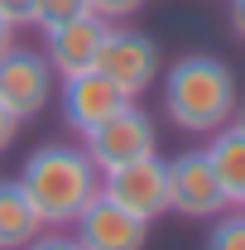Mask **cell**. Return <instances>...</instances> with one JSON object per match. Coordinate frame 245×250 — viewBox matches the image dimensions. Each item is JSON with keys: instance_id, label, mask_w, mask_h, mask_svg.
Masks as SVG:
<instances>
[{"instance_id": "cell-21", "label": "cell", "mask_w": 245, "mask_h": 250, "mask_svg": "<svg viewBox=\"0 0 245 250\" xmlns=\"http://www.w3.org/2000/svg\"><path fill=\"white\" fill-rule=\"evenodd\" d=\"M231 125H236V130H241V135H245V96H241V101H236V116H231Z\"/></svg>"}, {"instance_id": "cell-15", "label": "cell", "mask_w": 245, "mask_h": 250, "mask_svg": "<svg viewBox=\"0 0 245 250\" xmlns=\"http://www.w3.org/2000/svg\"><path fill=\"white\" fill-rule=\"evenodd\" d=\"M87 10L106 24H125V20H135L144 10V0H87Z\"/></svg>"}, {"instance_id": "cell-6", "label": "cell", "mask_w": 245, "mask_h": 250, "mask_svg": "<svg viewBox=\"0 0 245 250\" xmlns=\"http://www.w3.org/2000/svg\"><path fill=\"white\" fill-rule=\"evenodd\" d=\"M53 92H58V72L48 67L43 53L15 43V48L0 58V101H5L20 121L43 116V106L53 101Z\"/></svg>"}, {"instance_id": "cell-5", "label": "cell", "mask_w": 245, "mask_h": 250, "mask_svg": "<svg viewBox=\"0 0 245 250\" xmlns=\"http://www.w3.org/2000/svg\"><path fill=\"white\" fill-rule=\"evenodd\" d=\"M168 164V212L178 217H221L231 202H226V188L216 183L207 149H178Z\"/></svg>"}, {"instance_id": "cell-4", "label": "cell", "mask_w": 245, "mask_h": 250, "mask_svg": "<svg viewBox=\"0 0 245 250\" xmlns=\"http://www.w3.org/2000/svg\"><path fill=\"white\" fill-rule=\"evenodd\" d=\"M82 149H87L92 164L106 173V168H121V164L159 154V125H154V116L140 101H125L121 111H111L96 130L82 135Z\"/></svg>"}, {"instance_id": "cell-9", "label": "cell", "mask_w": 245, "mask_h": 250, "mask_svg": "<svg viewBox=\"0 0 245 250\" xmlns=\"http://www.w3.org/2000/svg\"><path fill=\"white\" fill-rule=\"evenodd\" d=\"M106 20L96 15H77L58 29L43 34V58L58 77H77V72H92L96 67V53H101V39H106Z\"/></svg>"}, {"instance_id": "cell-19", "label": "cell", "mask_w": 245, "mask_h": 250, "mask_svg": "<svg viewBox=\"0 0 245 250\" xmlns=\"http://www.w3.org/2000/svg\"><path fill=\"white\" fill-rule=\"evenodd\" d=\"M226 24H231V34L245 43V0H226Z\"/></svg>"}, {"instance_id": "cell-7", "label": "cell", "mask_w": 245, "mask_h": 250, "mask_svg": "<svg viewBox=\"0 0 245 250\" xmlns=\"http://www.w3.org/2000/svg\"><path fill=\"white\" fill-rule=\"evenodd\" d=\"M149 226L154 221L135 217L121 202H111L106 192H96L72 217V236L82 241V250H144L149 246Z\"/></svg>"}, {"instance_id": "cell-10", "label": "cell", "mask_w": 245, "mask_h": 250, "mask_svg": "<svg viewBox=\"0 0 245 250\" xmlns=\"http://www.w3.org/2000/svg\"><path fill=\"white\" fill-rule=\"evenodd\" d=\"M58 101H62V125H67L72 135L96 130L111 111L125 106V96L111 87V77H101L96 67H92V72H77V77H62Z\"/></svg>"}, {"instance_id": "cell-14", "label": "cell", "mask_w": 245, "mask_h": 250, "mask_svg": "<svg viewBox=\"0 0 245 250\" xmlns=\"http://www.w3.org/2000/svg\"><path fill=\"white\" fill-rule=\"evenodd\" d=\"M77 15H92L87 10V0H39L34 5V29H58V24H67V20H77Z\"/></svg>"}, {"instance_id": "cell-16", "label": "cell", "mask_w": 245, "mask_h": 250, "mask_svg": "<svg viewBox=\"0 0 245 250\" xmlns=\"http://www.w3.org/2000/svg\"><path fill=\"white\" fill-rule=\"evenodd\" d=\"M24 250H82V241H77L67 226H43V231H39Z\"/></svg>"}, {"instance_id": "cell-12", "label": "cell", "mask_w": 245, "mask_h": 250, "mask_svg": "<svg viewBox=\"0 0 245 250\" xmlns=\"http://www.w3.org/2000/svg\"><path fill=\"white\" fill-rule=\"evenodd\" d=\"M43 231V217L34 212L20 178H0V250H24Z\"/></svg>"}, {"instance_id": "cell-20", "label": "cell", "mask_w": 245, "mask_h": 250, "mask_svg": "<svg viewBox=\"0 0 245 250\" xmlns=\"http://www.w3.org/2000/svg\"><path fill=\"white\" fill-rule=\"evenodd\" d=\"M15 24H10V20H5V15H0V58H5V53H10V48H15Z\"/></svg>"}, {"instance_id": "cell-3", "label": "cell", "mask_w": 245, "mask_h": 250, "mask_svg": "<svg viewBox=\"0 0 245 250\" xmlns=\"http://www.w3.org/2000/svg\"><path fill=\"white\" fill-rule=\"evenodd\" d=\"M96 72L111 77V87L125 101H144L149 87L163 77V58H159V43L144 29L111 24L106 39H101V53H96Z\"/></svg>"}, {"instance_id": "cell-8", "label": "cell", "mask_w": 245, "mask_h": 250, "mask_svg": "<svg viewBox=\"0 0 245 250\" xmlns=\"http://www.w3.org/2000/svg\"><path fill=\"white\" fill-rule=\"evenodd\" d=\"M101 192L111 202H121L125 212L154 221L168 212V164L159 154H149V159H135V164H121V168H106Z\"/></svg>"}, {"instance_id": "cell-11", "label": "cell", "mask_w": 245, "mask_h": 250, "mask_svg": "<svg viewBox=\"0 0 245 250\" xmlns=\"http://www.w3.org/2000/svg\"><path fill=\"white\" fill-rule=\"evenodd\" d=\"M207 164H212L216 183L226 188V202L231 207H245V135L236 125L207 135Z\"/></svg>"}, {"instance_id": "cell-13", "label": "cell", "mask_w": 245, "mask_h": 250, "mask_svg": "<svg viewBox=\"0 0 245 250\" xmlns=\"http://www.w3.org/2000/svg\"><path fill=\"white\" fill-rule=\"evenodd\" d=\"M202 250H245V207H226L207 231Z\"/></svg>"}, {"instance_id": "cell-1", "label": "cell", "mask_w": 245, "mask_h": 250, "mask_svg": "<svg viewBox=\"0 0 245 250\" xmlns=\"http://www.w3.org/2000/svg\"><path fill=\"white\" fill-rule=\"evenodd\" d=\"M159 92H163V116L173 121V130H183L192 140L226 130L241 101L236 72L212 53H183L178 62H168L159 77Z\"/></svg>"}, {"instance_id": "cell-18", "label": "cell", "mask_w": 245, "mask_h": 250, "mask_svg": "<svg viewBox=\"0 0 245 250\" xmlns=\"http://www.w3.org/2000/svg\"><path fill=\"white\" fill-rule=\"evenodd\" d=\"M20 116H15V111H10V106H5V101H0V154H5V149H10V145H15V135H20Z\"/></svg>"}, {"instance_id": "cell-2", "label": "cell", "mask_w": 245, "mask_h": 250, "mask_svg": "<svg viewBox=\"0 0 245 250\" xmlns=\"http://www.w3.org/2000/svg\"><path fill=\"white\" fill-rule=\"evenodd\" d=\"M20 188L29 192L34 212L43 217V226H72V217L101 192V168L82 145H39L24 168H20Z\"/></svg>"}, {"instance_id": "cell-17", "label": "cell", "mask_w": 245, "mask_h": 250, "mask_svg": "<svg viewBox=\"0 0 245 250\" xmlns=\"http://www.w3.org/2000/svg\"><path fill=\"white\" fill-rule=\"evenodd\" d=\"M34 5H39V0H0V15H5L15 29H24V24H34Z\"/></svg>"}]
</instances>
